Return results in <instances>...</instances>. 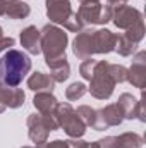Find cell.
<instances>
[{"mask_svg":"<svg viewBox=\"0 0 146 148\" xmlns=\"http://www.w3.org/2000/svg\"><path fill=\"white\" fill-rule=\"evenodd\" d=\"M46 3V17L53 24H65L74 14L71 0H45Z\"/></svg>","mask_w":146,"mask_h":148,"instance_id":"ba28073f","label":"cell"},{"mask_svg":"<svg viewBox=\"0 0 146 148\" xmlns=\"http://www.w3.org/2000/svg\"><path fill=\"white\" fill-rule=\"evenodd\" d=\"M26 95L21 88L17 86H7L0 83V103L9 107V109H19L24 105Z\"/></svg>","mask_w":146,"mask_h":148,"instance_id":"7c38bea8","label":"cell"},{"mask_svg":"<svg viewBox=\"0 0 146 148\" xmlns=\"http://www.w3.org/2000/svg\"><path fill=\"white\" fill-rule=\"evenodd\" d=\"M5 109H7V107H5V105H2V103H0V114H3V112H5Z\"/></svg>","mask_w":146,"mask_h":148,"instance_id":"d6a6232c","label":"cell"},{"mask_svg":"<svg viewBox=\"0 0 146 148\" xmlns=\"http://www.w3.org/2000/svg\"><path fill=\"white\" fill-rule=\"evenodd\" d=\"M110 62L105 60H98L96 62V67H95V73L89 79V88L88 91L91 93V97L98 98V100H108L113 93V88H115V81L110 74L108 69Z\"/></svg>","mask_w":146,"mask_h":148,"instance_id":"3957f363","label":"cell"},{"mask_svg":"<svg viewBox=\"0 0 146 148\" xmlns=\"http://www.w3.org/2000/svg\"><path fill=\"white\" fill-rule=\"evenodd\" d=\"M91 35H93V29H81L72 41L74 55L77 59H81V60H84V59H88V57L93 55V50H91Z\"/></svg>","mask_w":146,"mask_h":148,"instance_id":"5bb4252c","label":"cell"},{"mask_svg":"<svg viewBox=\"0 0 146 148\" xmlns=\"http://www.w3.org/2000/svg\"><path fill=\"white\" fill-rule=\"evenodd\" d=\"M96 62H98V60H95V59H91V57H88V59H84V60L81 62V66H79V74L83 76V79H86V81L91 79V76L95 73V67H96Z\"/></svg>","mask_w":146,"mask_h":148,"instance_id":"cb8c5ba5","label":"cell"},{"mask_svg":"<svg viewBox=\"0 0 146 148\" xmlns=\"http://www.w3.org/2000/svg\"><path fill=\"white\" fill-rule=\"evenodd\" d=\"M119 109L124 114V119H138V112H139V100H136L131 93H122L117 100Z\"/></svg>","mask_w":146,"mask_h":148,"instance_id":"e0dca14e","label":"cell"},{"mask_svg":"<svg viewBox=\"0 0 146 148\" xmlns=\"http://www.w3.org/2000/svg\"><path fill=\"white\" fill-rule=\"evenodd\" d=\"M124 122V114L119 109L117 103H110L103 109H98L95 112V121H93V129L95 131H103L108 127L120 126Z\"/></svg>","mask_w":146,"mask_h":148,"instance_id":"8992f818","label":"cell"},{"mask_svg":"<svg viewBox=\"0 0 146 148\" xmlns=\"http://www.w3.org/2000/svg\"><path fill=\"white\" fill-rule=\"evenodd\" d=\"M21 47L28 50L31 55H40L41 53V33L36 26H28L21 31L19 35Z\"/></svg>","mask_w":146,"mask_h":148,"instance_id":"4fadbf2b","label":"cell"},{"mask_svg":"<svg viewBox=\"0 0 146 148\" xmlns=\"http://www.w3.org/2000/svg\"><path fill=\"white\" fill-rule=\"evenodd\" d=\"M3 14H5V2L0 0V16H3Z\"/></svg>","mask_w":146,"mask_h":148,"instance_id":"4dcf8cb0","label":"cell"},{"mask_svg":"<svg viewBox=\"0 0 146 148\" xmlns=\"http://www.w3.org/2000/svg\"><path fill=\"white\" fill-rule=\"evenodd\" d=\"M81 3H88V2H100V0H79Z\"/></svg>","mask_w":146,"mask_h":148,"instance_id":"1f68e13d","label":"cell"},{"mask_svg":"<svg viewBox=\"0 0 146 148\" xmlns=\"http://www.w3.org/2000/svg\"><path fill=\"white\" fill-rule=\"evenodd\" d=\"M124 36L127 38V40H131L132 43H138L139 45V41L145 38V21H139L134 26H131L129 29H126Z\"/></svg>","mask_w":146,"mask_h":148,"instance_id":"7402d4cb","label":"cell"},{"mask_svg":"<svg viewBox=\"0 0 146 148\" xmlns=\"http://www.w3.org/2000/svg\"><path fill=\"white\" fill-rule=\"evenodd\" d=\"M126 2H129V0H107V3H108V5H112V7L122 5V3H126Z\"/></svg>","mask_w":146,"mask_h":148,"instance_id":"f546056e","label":"cell"},{"mask_svg":"<svg viewBox=\"0 0 146 148\" xmlns=\"http://www.w3.org/2000/svg\"><path fill=\"white\" fill-rule=\"evenodd\" d=\"M69 143V147L71 148H98V143L95 141V143H91V141H83V140H71V141H67Z\"/></svg>","mask_w":146,"mask_h":148,"instance_id":"4316f807","label":"cell"},{"mask_svg":"<svg viewBox=\"0 0 146 148\" xmlns=\"http://www.w3.org/2000/svg\"><path fill=\"white\" fill-rule=\"evenodd\" d=\"M26 124H28V136H29V140H31L35 145H45V143L48 141L50 131H48V127L45 126V122H43L40 112H38V114H29Z\"/></svg>","mask_w":146,"mask_h":148,"instance_id":"8fae6325","label":"cell"},{"mask_svg":"<svg viewBox=\"0 0 146 148\" xmlns=\"http://www.w3.org/2000/svg\"><path fill=\"white\" fill-rule=\"evenodd\" d=\"M31 71V59L28 53L10 48L0 59V83L7 86H19Z\"/></svg>","mask_w":146,"mask_h":148,"instance_id":"6da1fadb","label":"cell"},{"mask_svg":"<svg viewBox=\"0 0 146 148\" xmlns=\"http://www.w3.org/2000/svg\"><path fill=\"white\" fill-rule=\"evenodd\" d=\"M40 33H41V53L45 55V60L65 55L69 36L64 29H60L55 24H45Z\"/></svg>","mask_w":146,"mask_h":148,"instance_id":"7a4b0ae2","label":"cell"},{"mask_svg":"<svg viewBox=\"0 0 146 148\" xmlns=\"http://www.w3.org/2000/svg\"><path fill=\"white\" fill-rule=\"evenodd\" d=\"M112 14H113V7L108 5V3L103 5L100 2L81 3V7L76 12L79 23L83 26H89V24H107V23L112 21Z\"/></svg>","mask_w":146,"mask_h":148,"instance_id":"5b68a950","label":"cell"},{"mask_svg":"<svg viewBox=\"0 0 146 148\" xmlns=\"http://www.w3.org/2000/svg\"><path fill=\"white\" fill-rule=\"evenodd\" d=\"M77 115L81 117V121L86 124V127H91L93 126V121H95V109H91L89 105H81L77 107Z\"/></svg>","mask_w":146,"mask_h":148,"instance_id":"d4e9b609","label":"cell"},{"mask_svg":"<svg viewBox=\"0 0 146 148\" xmlns=\"http://www.w3.org/2000/svg\"><path fill=\"white\" fill-rule=\"evenodd\" d=\"M108 69H110V74H112V77H113L115 83L127 81V69L124 66H120V64H110Z\"/></svg>","mask_w":146,"mask_h":148,"instance_id":"484cf974","label":"cell"},{"mask_svg":"<svg viewBox=\"0 0 146 148\" xmlns=\"http://www.w3.org/2000/svg\"><path fill=\"white\" fill-rule=\"evenodd\" d=\"M46 67L50 69V77L55 83H64L69 79L71 76V66L67 62V57L62 55L59 59H52V60H45Z\"/></svg>","mask_w":146,"mask_h":148,"instance_id":"9a60e30c","label":"cell"},{"mask_svg":"<svg viewBox=\"0 0 146 148\" xmlns=\"http://www.w3.org/2000/svg\"><path fill=\"white\" fill-rule=\"evenodd\" d=\"M43 148H71L69 147V143L67 141H64V140H53V141H46L45 145H43Z\"/></svg>","mask_w":146,"mask_h":148,"instance_id":"83f0119b","label":"cell"},{"mask_svg":"<svg viewBox=\"0 0 146 148\" xmlns=\"http://www.w3.org/2000/svg\"><path fill=\"white\" fill-rule=\"evenodd\" d=\"M3 2H5V3H7V2H16V0H3Z\"/></svg>","mask_w":146,"mask_h":148,"instance_id":"e575fe53","label":"cell"},{"mask_svg":"<svg viewBox=\"0 0 146 148\" xmlns=\"http://www.w3.org/2000/svg\"><path fill=\"white\" fill-rule=\"evenodd\" d=\"M143 143L145 141L138 133H122L117 136V148H141Z\"/></svg>","mask_w":146,"mask_h":148,"instance_id":"ffe728a7","label":"cell"},{"mask_svg":"<svg viewBox=\"0 0 146 148\" xmlns=\"http://www.w3.org/2000/svg\"><path fill=\"white\" fill-rule=\"evenodd\" d=\"M86 91H88L86 84L76 81V83H72V84H69V88H65V98H67L69 102H76V100H79Z\"/></svg>","mask_w":146,"mask_h":148,"instance_id":"603a6c76","label":"cell"},{"mask_svg":"<svg viewBox=\"0 0 146 148\" xmlns=\"http://www.w3.org/2000/svg\"><path fill=\"white\" fill-rule=\"evenodd\" d=\"M33 105L40 114H53L57 110L59 100L53 97L52 91H38L33 98Z\"/></svg>","mask_w":146,"mask_h":148,"instance_id":"2e32d148","label":"cell"},{"mask_svg":"<svg viewBox=\"0 0 146 148\" xmlns=\"http://www.w3.org/2000/svg\"><path fill=\"white\" fill-rule=\"evenodd\" d=\"M138 47H139L138 43H132L131 40H127L124 35L117 36V40H115V52L119 55H122V57H129V55L136 53Z\"/></svg>","mask_w":146,"mask_h":148,"instance_id":"44dd1931","label":"cell"},{"mask_svg":"<svg viewBox=\"0 0 146 148\" xmlns=\"http://www.w3.org/2000/svg\"><path fill=\"white\" fill-rule=\"evenodd\" d=\"M55 115L59 121V127H62L67 136H71L74 140H79L86 134V124L81 121V117L77 115L76 109L71 103H67V102L59 103Z\"/></svg>","mask_w":146,"mask_h":148,"instance_id":"277c9868","label":"cell"},{"mask_svg":"<svg viewBox=\"0 0 146 148\" xmlns=\"http://www.w3.org/2000/svg\"><path fill=\"white\" fill-rule=\"evenodd\" d=\"M112 21L113 24L119 28V29H129L131 26H134L136 23L143 21V14L141 10H138L136 7H131V5H117L113 7V14H112Z\"/></svg>","mask_w":146,"mask_h":148,"instance_id":"52a82bcc","label":"cell"},{"mask_svg":"<svg viewBox=\"0 0 146 148\" xmlns=\"http://www.w3.org/2000/svg\"><path fill=\"white\" fill-rule=\"evenodd\" d=\"M28 88L31 91H53L55 88V81L50 77V74L45 73H35L28 77Z\"/></svg>","mask_w":146,"mask_h":148,"instance_id":"ac0fdd59","label":"cell"},{"mask_svg":"<svg viewBox=\"0 0 146 148\" xmlns=\"http://www.w3.org/2000/svg\"><path fill=\"white\" fill-rule=\"evenodd\" d=\"M31 12V7L23 2V0H16V2H7L5 3V14L9 19H26Z\"/></svg>","mask_w":146,"mask_h":148,"instance_id":"d6986e66","label":"cell"},{"mask_svg":"<svg viewBox=\"0 0 146 148\" xmlns=\"http://www.w3.org/2000/svg\"><path fill=\"white\" fill-rule=\"evenodd\" d=\"M14 38L10 36H3L0 40V52H3V50H10V47H14Z\"/></svg>","mask_w":146,"mask_h":148,"instance_id":"f1b7e54d","label":"cell"},{"mask_svg":"<svg viewBox=\"0 0 146 148\" xmlns=\"http://www.w3.org/2000/svg\"><path fill=\"white\" fill-rule=\"evenodd\" d=\"M115 40L117 35L112 33L110 29L103 28V29H93V35H91V50H93V55L95 53H110L115 50Z\"/></svg>","mask_w":146,"mask_h":148,"instance_id":"30bf717a","label":"cell"},{"mask_svg":"<svg viewBox=\"0 0 146 148\" xmlns=\"http://www.w3.org/2000/svg\"><path fill=\"white\" fill-rule=\"evenodd\" d=\"M127 81L134 86L143 90L146 86V52L141 50L134 55L132 66L127 69Z\"/></svg>","mask_w":146,"mask_h":148,"instance_id":"9c48e42d","label":"cell"},{"mask_svg":"<svg viewBox=\"0 0 146 148\" xmlns=\"http://www.w3.org/2000/svg\"><path fill=\"white\" fill-rule=\"evenodd\" d=\"M3 38V29H2V26H0V40Z\"/></svg>","mask_w":146,"mask_h":148,"instance_id":"836d02e7","label":"cell"}]
</instances>
